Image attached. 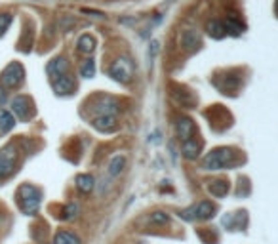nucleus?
Returning <instances> with one entry per match:
<instances>
[{"label": "nucleus", "instance_id": "obj_1", "mask_svg": "<svg viewBox=\"0 0 278 244\" xmlns=\"http://www.w3.org/2000/svg\"><path fill=\"white\" fill-rule=\"evenodd\" d=\"M234 151L231 147H217L213 151H209L202 160V170L215 172V170H227L229 166H232L234 162Z\"/></svg>", "mask_w": 278, "mask_h": 244}, {"label": "nucleus", "instance_id": "obj_2", "mask_svg": "<svg viewBox=\"0 0 278 244\" xmlns=\"http://www.w3.org/2000/svg\"><path fill=\"white\" fill-rule=\"evenodd\" d=\"M40 200H42V193L35 185L23 183L18 189V204L19 208L23 210V214H27V216H33L38 212Z\"/></svg>", "mask_w": 278, "mask_h": 244}, {"label": "nucleus", "instance_id": "obj_3", "mask_svg": "<svg viewBox=\"0 0 278 244\" xmlns=\"http://www.w3.org/2000/svg\"><path fill=\"white\" fill-rule=\"evenodd\" d=\"M25 80V69L18 61H12L10 65H6V69L0 73V86L6 90L19 88Z\"/></svg>", "mask_w": 278, "mask_h": 244}, {"label": "nucleus", "instance_id": "obj_4", "mask_svg": "<svg viewBox=\"0 0 278 244\" xmlns=\"http://www.w3.org/2000/svg\"><path fill=\"white\" fill-rule=\"evenodd\" d=\"M109 76L113 80H116L118 84H128L132 80V76H134V65H132V61L128 57H124V55L116 57L111 63V67H109Z\"/></svg>", "mask_w": 278, "mask_h": 244}, {"label": "nucleus", "instance_id": "obj_5", "mask_svg": "<svg viewBox=\"0 0 278 244\" xmlns=\"http://www.w3.org/2000/svg\"><path fill=\"white\" fill-rule=\"evenodd\" d=\"M10 105H12V113L21 121H29L35 115V107H33V101L29 96H16L10 101Z\"/></svg>", "mask_w": 278, "mask_h": 244}, {"label": "nucleus", "instance_id": "obj_6", "mask_svg": "<svg viewBox=\"0 0 278 244\" xmlns=\"http://www.w3.org/2000/svg\"><path fill=\"white\" fill-rule=\"evenodd\" d=\"M120 109V103L115 98L103 96V98L97 99V103L93 107V113H95V117H118Z\"/></svg>", "mask_w": 278, "mask_h": 244}, {"label": "nucleus", "instance_id": "obj_7", "mask_svg": "<svg viewBox=\"0 0 278 244\" xmlns=\"http://www.w3.org/2000/svg\"><path fill=\"white\" fill-rule=\"evenodd\" d=\"M16 147L14 145H8L4 149H0V179L8 177V175L14 172V166H16Z\"/></svg>", "mask_w": 278, "mask_h": 244}, {"label": "nucleus", "instance_id": "obj_8", "mask_svg": "<svg viewBox=\"0 0 278 244\" xmlns=\"http://www.w3.org/2000/svg\"><path fill=\"white\" fill-rule=\"evenodd\" d=\"M175 134L181 140V143L194 138V134H196V124H194V121L189 119V117H179L177 122H175Z\"/></svg>", "mask_w": 278, "mask_h": 244}, {"label": "nucleus", "instance_id": "obj_9", "mask_svg": "<svg viewBox=\"0 0 278 244\" xmlns=\"http://www.w3.org/2000/svg\"><path fill=\"white\" fill-rule=\"evenodd\" d=\"M52 86L57 96H69V94H72L76 90V80H74V76H70L67 73V74H61V76L53 78Z\"/></svg>", "mask_w": 278, "mask_h": 244}, {"label": "nucleus", "instance_id": "obj_10", "mask_svg": "<svg viewBox=\"0 0 278 244\" xmlns=\"http://www.w3.org/2000/svg\"><path fill=\"white\" fill-rule=\"evenodd\" d=\"M179 44L185 52H194L200 48V31L196 29H185L179 36Z\"/></svg>", "mask_w": 278, "mask_h": 244}, {"label": "nucleus", "instance_id": "obj_11", "mask_svg": "<svg viewBox=\"0 0 278 244\" xmlns=\"http://www.w3.org/2000/svg\"><path fill=\"white\" fill-rule=\"evenodd\" d=\"M172 99L179 107H183V109H192L196 105V96L192 94V90H189V88H181V90L175 88V90H172Z\"/></svg>", "mask_w": 278, "mask_h": 244}, {"label": "nucleus", "instance_id": "obj_12", "mask_svg": "<svg viewBox=\"0 0 278 244\" xmlns=\"http://www.w3.org/2000/svg\"><path fill=\"white\" fill-rule=\"evenodd\" d=\"M46 73H48V76L50 78H57V76H61V74H67L69 73V59L65 57V55H57V57H53L52 61L48 63V67H46Z\"/></svg>", "mask_w": 278, "mask_h": 244}, {"label": "nucleus", "instance_id": "obj_13", "mask_svg": "<svg viewBox=\"0 0 278 244\" xmlns=\"http://www.w3.org/2000/svg\"><path fill=\"white\" fill-rule=\"evenodd\" d=\"M92 126L101 134H111L118 128V119L116 117H93Z\"/></svg>", "mask_w": 278, "mask_h": 244}, {"label": "nucleus", "instance_id": "obj_14", "mask_svg": "<svg viewBox=\"0 0 278 244\" xmlns=\"http://www.w3.org/2000/svg\"><path fill=\"white\" fill-rule=\"evenodd\" d=\"M181 153L187 160H196L202 153V141L196 140V138H191V140L183 141L181 145Z\"/></svg>", "mask_w": 278, "mask_h": 244}, {"label": "nucleus", "instance_id": "obj_15", "mask_svg": "<svg viewBox=\"0 0 278 244\" xmlns=\"http://www.w3.org/2000/svg\"><path fill=\"white\" fill-rule=\"evenodd\" d=\"M126 155H115V157H111L109 160V164H107V174L109 177H116V175H120L124 172V168H126Z\"/></svg>", "mask_w": 278, "mask_h": 244}, {"label": "nucleus", "instance_id": "obj_16", "mask_svg": "<svg viewBox=\"0 0 278 244\" xmlns=\"http://www.w3.org/2000/svg\"><path fill=\"white\" fill-rule=\"evenodd\" d=\"M95 48H97V40L92 35H88V33L76 40V50L80 53H84V55H92L95 52Z\"/></svg>", "mask_w": 278, "mask_h": 244}, {"label": "nucleus", "instance_id": "obj_17", "mask_svg": "<svg viewBox=\"0 0 278 244\" xmlns=\"http://www.w3.org/2000/svg\"><path fill=\"white\" fill-rule=\"evenodd\" d=\"M215 204L211 200H202L200 204L194 206V218L196 220H209L215 216Z\"/></svg>", "mask_w": 278, "mask_h": 244}, {"label": "nucleus", "instance_id": "obj_18", "mask_svg": "<svg viewBox=\"0 0 278 244\" xmlns=\"http://www.w3.org/2000/svg\"><path fill=\"white\" fill-rule=\"evenodd\" d=\"M14 126H16V117H14V113H10V111H6V109L0 107V134L12 132Z\"/></svg>", "mask_w": 278, "mask_h": 244}, {"label": "nucleus", "instance_id": "obj_19", "mask_svg": "<svg viewBox=\"0 0 278 244\" xmlns=\"http://www.w3.org/2000/svg\"><path fill=\"white\" fill-rule=\"evenodd\" d=\"M93 187H95V177H93V175H90V174L76 175V189L80 193L88 195V193L93 191Z\"/></svg>", "mask_w": 278, "mask_h": 244}, {"label": "nucleus", "instance_id": "obj_20", "mask_svg": "<svg viewBox=\"0 0 278 244\" xmlns=\"http://www.w3.org/2000/svg\"><path fill=\"white\" fill-rule=\"evenodd\" d=\"M206 35L211 36V38H223L227 35L225 27H223V21L219 19H211L206 23Z\"/></svg>", "mask_w": 278, "mask_h": 244}, {"label": "nucleus", "instance_id": "obj_21", "mask_svg": "<svg viewBox=\"0 0 278 244\" xmlns=\"http://www.w3.org/2000/svg\"><path fill=\"white\" fill-rule=\"evenodd\" d=\"M52 244H82V243H80V239L72 231H57Z\"/></svg>", "mask_w": 278, "mask_h": 244}, {"label": "nucleus", "instance_id": "obj_22", "mask_svg": "<svg viewBox=\"0 0 278 244\" xmlns=\"http://www.w3.org/2000/svg\"><path fill=\"white\" fill-rule=\"evenodd\" d=\"M208 191L213 195V196H225L229 193V181L227 179H213L208 183Z\"/></svg>", "mask_w": 278, "mask_h": 244}, {"label": "nucleus", "instance_id": "obj_23", "mask_svg": "<svg viewBox=\"0 0 278 244\" xmlns=\"http://www.w3.org/2000/svg\"><path fill=\"white\" fill-rule=\"evenodd\" d=\"M223 27H225L227 35H242L244 33V23L242 21H238V19L234 18H227L225 21H223Z\"/></svg>", "mask_w": 278, "mask_h": 244}, {"label": "nucleus", "instance_id": "obj_24", "mask_svg": "<svg viewBox=\"0 0 278 244\" xmlns=\"http://www.w3.org/2000/svg\"><path fill=\"white\" fill-rule=\"evenodd\" d=\"M80 76L82 78H93L95 76V61L92 57H88V59L82 61V65H80Z\"/></svg>", "mask_w": 278, "mask_h": 244}, {"label": "nucleus", "instance_id": "obj_25", "mask_svg": "<svg viewBox=\"0 0 278 244\" xmlns=\"http://www.w3.org/2000/svg\"><path fill=\"white\" fill-rule=\"evenodd\" d=\"M78 214H80V206L76 204V202H69L65 208H63V220H67V221H72V220H76L78 218Z\"/></svg>", "mask_w": 278, "mask_h": 244}, {"label": "nucleus", "instance_id": "obj_26", "mask_svg": "<svg viewBox=\"0 0 278 244\" xmlns=\"http://www.w3.org/2000/svg\"><path fill=\"white\" fill-rule=\"evenodd\" d=\"M57 23H59V29H61V31L69 33V31H72V29L76 27L78 21H76L74 16H59V21H57Z\"/></svg>", "mask_w": 278, "mask_h": 244}, {"label": "nucleus", "instance_id": "obj_27", "mask_svg": "<svg viewBox=\"0 0 278 244\" xmlns=\"http://www.w3.org/2000/svg\"><path fill=\"white\" fill-rule=\"evenodd\" d=\"M12 21H14V16H12V14H8V12L0 14V36L6 35V31H8L10 25H12Z\"/></svg>", "mask_w": 278, "mask_h": 244}, {"label": "nucleus", "instance_id": "obj_28", "mask_svg": "<svg viewBox=\"0 0 278 244\" xmlns=\"http://www.w3.org/2000/svg\"><path fill=\"white\" fill-rule=\"evenodd\" d=\"M151 221L157 223V225H166L170 220H168V216H166L164 212H155V214L151 216Z\"/></svg>", "mask_w": 278, "mask_h": 244}, {"label": "nucleus", "instance_id": "obj_29", "mask_svg": "<svg viewBox=\"0 0 278 244\" xmlns=\"http://www.w3.org/2000/svg\"><path fill=\"white\" fill-rule=\"evenodd\" d=\"M8 101V92H6V88L0 86V107Z\"/></svg>", "mask_w": 278, "mask_h": 244}]
</instances>
